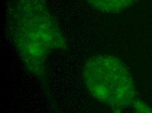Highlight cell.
I'll return each mask as SVG.
<instances>
[{
  "mask_svg": "<svg viewBox=\"0 0 152 113\" xmlns=\"http://www.w3.org/2000/svg\"><path fill=\"white\" fill-rule=\"evenodd\" d=\"M92 7L106 13H116L129 8L136 0H86Z\"/></svg>",
  "mask_w": 152,
  "mask_h": 113,
  "instance_id": "cell-3",
  "label": "cell"
},
{
  "mask_svg": "<svg viewBox=\"0 0 152 113\" xmlns=\"http://www.w3.org/2000/svg\"><path fill=\"white\" fill-rule=\"evenodd\" d=\"M7 25L24 65L39 78L44 76L45 63L50 54L67 48L64 36L46 0H9Z\"/></svg>",
  "mask_w": 152,
  "mask_h": 113,
  "instance_id": "cell-1",
  "label": "cell"
},
{
  "mask_svg": "<svg viewBox=\"0 0 152 113\" xmlns=\"http://www.w3.org/2000/svg\"><path fill=\"white\" fill-rule=\"evenodd\" d=\"M82 77L91 95L114 111L121 112L129 108L138 112L151 111L137 97L128 68L115 56L98 54L88 58L84 65Z\"/></svg>",
  "mask_w": 152,
  "mask_h": 113,
  "instance_id": "cell-2",
  "label": "cell"
}]
</instances>
